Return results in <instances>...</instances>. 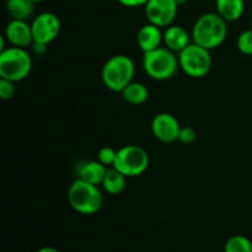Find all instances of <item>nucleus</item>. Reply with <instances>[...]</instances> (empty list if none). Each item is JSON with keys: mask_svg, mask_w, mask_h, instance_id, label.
I'll return each instance as SVG.
<instances>
[{"mask_svg": "<svg viewBox=\"0 0 252 252\" xmlns=\"http://www.w3.org/2000/svg\"><path fill=\"white\" fill-rule=\"evenodd\" d=\"M97 158L98 161L102 162L105 166L112 167L116 161V158H117V150H115L111 147H103L98 150Z\"/></svg>", "mask_w": 252, "mask_h": 252, "instance_id": "412c9836", "label": "nucleus"}, {"mask_svg": "<svg viewBox=\"0 0 252 252\" xmlns=\"http://www.w3.org/2000/svg\"><path fill=\"white\" fill-rule=\"evenodd\" d=\"M121 5L127 7H138V6H145L149 0H117Z\"/></svg>", "mask_w": 252, "mask_h": 252, "instance_id": "b1692460", "label": "nucleus"}, {"mask_svg": "<svg viewBox=\"0 0 252 252\" xmlns=\"http://www.w3.org/2000/svg\"><path fill=\"white\" fill-rule=\"evenodd\" d=\"M180 68L191 78H203L212 68V57L209 49L197 43H189L179 53Z\"/></svg>", "mask_w": 252, "mask_h": 252, "instance_id": "423d86ee", "label": "nucleus"}, {"mask_svg": "<svg viewBox=\"0 0 252 252\" xmlns=\"http://www.w3.org/2000/svg\"><path fill=\"white\" fill-rule=\"evenodd\" d=\"M15 95V85L14 81H10L7 79H0V97L2 100H10Z\"/></svg>", "mask_w": 252, "mask_h": 252, "instance_id": "4be33fe9", "label": "nucleus"}, {"mask_svg": "<svg viewBox=\"0 0 252 252\" xmlns=\"http://www.w3.org/2000/svg\"><path fill=\"white\" fill-rule=\"evenodd\" d=\"M134 73L133 59L126 54H116L103 64L101 78L106 88L115 93H122L123 89L133 81Z\"/></svg>", "mask_w": 252, "mask_h": 252, "instance_id": "f03ea898", "label": "nucleus"}, {"mask_svg": "<svg viewBox=\"0 0 252 252\" xmlns=\"http://www.w3.org/2000/svg\"><path fill=\"white\" fill-rule=\"evenodd\" d=\"M197 132L192 127H181L179 134V140L184 144H191L196 140Z\"/></svg>", "mask_w": 252, "mask_h": 252, "instance_id": "5701e85b", "label": "nucleus"}, {"mask_svg": "<svg viewBox=\"0 0 252 252\" xmlns=\"http://www.w3.org/2000/svg\"><path fill=\"white\" fill-rule=\"evenodd\" d=\"M32 51H33L36 54H38V56H42V54L46 53L47 44L34 43V42H33V44H32Z\"/></svg>", "mask_w": 252, "mask_h": 252, "instance_id": "393cba45", "label": "nucleus"}, {"mask_svg": "<svg viewBox=\"0 0 252 252\" xmlns=\"http://www.w3.org/2000/svg\"><path fill=\"white\" fill-rule=\"evenodd\" d=\"M106 171H107V166L95 160L93 161H86L83 162L81 165H79L78 167V179L84 180V181L89 182V184H93L98 186V185L102 184L103 179H105Z\"/></svg>", "mask_w": 252, "mask_h": 252, "instance_id": "4468645a", "label": "nucleus"}, {"mask_svg": "<svg viewBox=\"0 0 252 252\" xmlns=\"http://www.w3.org/2000/svg\"><path fill=\"white\" fill-rule=\"evenodd\" d=\"M181 126L171 113H158L152 121V132L158 140L162 143H174L179 140Z\"/></svg>", "mask_w": 252, "mask_h": 252, "instance_id": "9d476101", "label": "nucleus"}, {"mask_svg": "<svg viewBox=\"0 0 252 252\" xmlns=\"http://www.w3.org/2000/svg\"><path fill=\"white\" fill-rule=\"evenodd\" d=\"M251 27H252V16H251Z\"/></svg>", "mask_w": 252, "mask_h": 252, "instance_id": "c85d7f7f", "label": "nucleus"}, {"mask_svg": "<svg viewBox=\"0 0 252 252\" xmlns=\"http://www.w3.org/2000/svg\"><path fill=\"white\" fill-rule=\"evenodd\" d=\"M228 34L226 21L218 12L201 15L192 27L191 36L194 43L207 49H214L223 44Z\"/></svg>", "mask_w": 252, "mask_h": 252, "instance_id": "f257e3e1", "label": "nucleus"}, {"mask_svg": "<svg viewBox=\"0 0 252 252\" xmlns=\"http://www.w3.org/2000/svg\"><path fill=\"white\" fill-rule=\"evenodd\" d=\"M36 252H59V250H57V249L54 248H51V246H46V248L38 249Z\"/></svg>", "mask_w": 252, "mask_h": 252, "instance_id": "a878e982", "label": "nucleus"}, {"mask_svg": "<svg viewBox=\"0 0 252 252\" xmlns=\"http://www.w3.org/2000/svg\"><path fill=\"white\" fill-rule=\"evenodd\" d=\"M224 252H252V241L244 235H234L226 241Z\"/></svg>", "mask_w": 252, "mask_h": 252, "instance_id": "6ab92c4d", "label": "nucleus"}, {"mask_svg": "<svg viewBox=\"0 0 252 252\" xmlns=\"http://www.w3.org/2000/svg\"><path fill=\"white\" fill-rule=\"evenodd\" d=\"M122 97L130 105H142L149 97V90L143 83L132 81L122 90Z\"/></svg>", "mask_w": 252, "mask_h": 252, "instance_id": "a211bd4d", "label": "nucleus"}, {"mask_svg": "<svg viewBox=\"0 0 252 252\" xmlns=\"http://www.w3.org/2000/svg\"><path fill=\"white\" fill-rule=\"evenodd\" d=\"M144 9L145 16L150 24L167 27L174 22L179 5L175 0H149Z\"/></svg>", "mask_w": 252, "mask_h": 252, "instance_id": "1a4fd4ad", "label": "nucleus"}, {"mask_svg": "<svg viewBox=\"0 0 252 252\" xmlns=\"http://www.w3.org/2000/svg\"><path fill=\"white\" fill-rule=\"evenodd\" d=\"M68 202L79 214L93 216L101 209L103 198L98 186L76 179L68 189Z\"/></svg>", "mask_w": 252, "mask_h": 252, "instance_id": "7ed1b4c3", "label": "nucleus"}, {"mask_svg": "<svg viewBox=\"0 0 252 252\" xmlns=\"http://www.w3.org/2000/svg\"><path fill=\"white\" fill-rule=\"evenodd\" d=\"M102 187L108 194L117 196L122 193L126 187V176L115 167H108L106 171L105 179L102 181Z\"/></svg>", "mask_w": 252, "mask_h": 252, "instance_id": "dca6fc26", "label": "nucleus"}, {"mask_svg": "<svg viewBox=\"0 0 252 252\" xmlns=\"http://www.w3.org/2000/svg\"><path fill=\"white\" fill-rule=\"evenodd\" d=\"M175 1H176V2H177V5H179V6H180V5H184V4H186V2H187V0H175Z\"/></svg>", "mask_w": 252, "mask_h": 252, "instance_id": "bb28decb", "label": "nucleus"}, {"mask_svg": "<svg viewBox=\"0 0 252 252\" xmlns=\"http://www.w3.org/2000/svg\"><path fill=\"white\" fill-rule=\"evenodd\" d=\"M149 155L138 145H126L117 150V158L112 167L122 172L126 177H135L147 171Z\"/></svg>", "mask_w": 252, "mask_h": 252, "instance_id": "0eeeda50", "label": "nucleus"}, {"mask_svg": "<svg viewBox=\"0 0 252 252\" xmlns=\"http://www.w3.org/2000/svg\"><path fill=\"white\" fill-rule=\"evenodd\" d=\"M191 37L192 36L187 32V30L180 25H170L162 34L165 46L177 53L184 51L191 43Z\"/></svg>", "mask_w": 252, "mask_h": 252, "instance_id": "ddd939ff", "label": "nucleus"}, {"mask_svg": "<svg viewBox=\"0 0 252 252\" xmlns=\"http://www.w3.org/2000/svg\"><path fill=\"white\" fill-rule=\"evenodd\" d=\"M32 69V58L26 48L9 47L0 51V76L10 81L24 80Z\"/></svg>", "mask_w": 252, "mask_h": 252, "instance_id": "39448f33", "label": "nucleus"}, {"mask_svg": "<svg viewBox=\"0 0 252 252\" xmlns=\"http://www.w3.org/2000/svg\"><path fill=\"white\" fill-rule=\"evenodd\" d=\"M161 27L157 26L154 24H147L139 29L137 33V43L139 48L142 49L143 53L152 52L154 49L161 47V43L164 42L162 39Z\"/></svg>", "mask_w": 252, "mask_h": 252, "instance_id": "f8f14e48", "label": "nucleus"}, {"mask_svg": "<svg viewBox=\"0 0 252 252\" xmlns=\"http://www.w3.org/2000/svg\"><path fill=\"white\" fill-rule=\"evenodd\" d=\"M179 66V57L167 47H159L144 53L143 57V69L154 80L162 81L172 78Z\"/></svg>", "mask_w": 252, "mask_h": 252, "instance_id": "20e7f679", "label": "nucleus"}, {"mask_svg": "<svg viewBox=\"0 0 252 252\" xmlns=\"http://www.w3.org/2000/svg\"><path fill=\"white\" fill-rule=\"evenodd\" d=\"M4 37L11 46L20 47V48H27L33 44L31 25L24 20L12 19L5 27Z\"/></svg>", "mask_w": 252, "mask_h": 252, "instance_id": "9b49d317", "label": "nucleus"}, {"mask_svg": "<svg viewBox=\"0 0 252 252\" xmlns=\"http://www.w3.org/2000/svg\"><path fill=\"white\" fill-rule=\"evenodd\" d=\"M31 1H33L34 4H37V2H42V1H43V0H31Z\"/></svg>", "mask_w": 252, "mask_h": 252, "instance_id": "cd10ccee", "label": "nucleus"}, {"mask_svg": "<svg viewBox=\"0 0 252 252\" xmlns=\"http://www.w3.org/2000/svg\"><path fill=\"white\" fill-rule=\"evenodd\" d=\"M217 12L226 22L238 21L245 11L244 0H216Z\"/></svg>", "mask_w": 252, "mask_h": 252, "instance_id": "2eb2a0df", "label": "nucleus"}, {"mask_svg": "<svg viewBox=\"0 0 252 252\" xmlns=\"http://www.w3.org/2000/svg\"><path fill=\"white\" fill-rule=\"evenodd\" d=\"M236 44L241 53L246 54V56H252V27L239 34Z\"/></svg>", "mask_w": 252, "mask_h": 252, "instance_id": "aec40b11", "label": "nucleus"}, {"mask_svg": "<svg viewBox=\"0 0 252 252\" xmlns=\"http://www.w3.org/2000/svg\"><path fill=\"white\" fill-rule=\"evenodd\" d=\"M31 29L34 43L48 46L61 32V20L53 12H41L33 19Z\"/></svg>", "mask_w": 252, "mask_h": 252, "instance_id": "6e6552de", "label": "nucleus"}, {"mask_svg": "<svg viewBox=\"0 0 252 252\" xmlns=\"http://www.w3.org/2000/svg\"><path fill=\"white\" fill-rule=\"evenodd\" d=\"M6 10L14 20L27 21L33 14L34 2L31 0H6Z\"/></svg>", "mask_w": 252, "mask_h": 252, "instance_id": "f3484780", "label": "nucleus"}]
</instances>
